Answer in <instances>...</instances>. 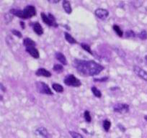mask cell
<instances>
[{
    "label": "cell",
    "instance_id": "cell-27",
    "mask_svg": "<svg viewBox=\"0 0 147 138\" xmlns=\"http://www.w3.org/2000/svg\"><path fill=\"white\" fill-rule=\"evenodd\" d=\"M69 134H70L71 136L73 138H84L82 135L77 133V132H72V131H70V132H69Z\"/></svg>",
    "mask_w": 147,
    "mask_h": 138
},
{
    "label": "cell",
    "instance_id": "cell-23",
    "mask_svg": "<svg viewBox=\"0 0 147 138\" xmlns=\"http://www.w3.org/2000/svg\"><path fill=\"white\" fill-rule=\"evenodd\" d=\"M80 46H81V47L82 48L84 49V50H86L87 52H88L90 54L92 55V52L91 48H90V46H89V45L86 44V43H81V44H80Z\"/></svg>",
    "mask_w": 147,
    "mask_h": 138
},
{
    "label": "cell",
    "instance_id": "cell-8",
    "mask_svg": "<svg viewBox=\"0 0 147 138\" xmlns=\"http://www.w3.org/2000/svg\"><path fill=\"white\" fill-rule=\"evenodd\" d=\"M40 16H41L42 20H43V22L46 24V25H49V26L54 27H57L59 26V25H58V24L56 23V22H53V21H52L51 19L49 17V16H48V15H46L44 12H42V13L40 14Z\"/></svg>",
    "mask_w": 147,
    "mask_h": 138
},
{
    "label": "cell",
    "instance_id": "cell-30",
    "mask_svg": "<svg viewBox=\"0 0 147 138\" xmlns=\"http://www.w3.org/2000/svg\"><path fill=\"white\" fill-rule=\"evenodd\" d=\"M107 80H108V77H103V78H94V81H95V82H105Z\"/></svg>",
    "mask_w": 147,
    "mask_h": 138
},
{
    "label": "cell",
    "instance_id": "cell-34",
    "mask_svg": "<svg viewBox=\"0 0 147 138\" xmlns=\"http://www.w3.org/2000/svg\"><path fill=\"white\" fill-rule=\"evenodd\" d=\"M20 26L22 27V29H25V22H20Z\"/></svg>",
    "mask_w": 147,
    "mask_h": 138
},
{
    "label": "cell",
    "instance_id": "cell-1",
    "mask_svg": "<svg viewBox=\"0 0 147 138\" xmlns=\"http://www.w3.org/2000/svg\"><path fill=\"white\" fill-rule=\"evenodd\" d=\"M73 66L80 74L87 76L98 75L104 70V67L94 60H84L75 59L73 61Z\"/></svg>",
    "mask_w": 147,
    "mask_h": 138
},
{
    "label": "cell",
    "instance_id": "cell-37",
    "mask_svg": "<svg viewBox=\"0 0 147 138\" xmlns=\"http://www.w3.org/2000/svg\"><path fill=\"white\" fill-rule=\"evenodd\" d=\"M144 119H145V120L147 122V115H146V116H144Z\"/></svg>",
    "mask_w": 147,
    "mask_h": 138
},
{
    "label": "cell",
    "instance_id": "cell-36",
    "mask_svg": "<svg viewBox=\"0 0 147 138\" xmlns=\"http://www.w3.org/2000/svg\"><path fill=\"white\" fill-rule=\"evenodd\" d=\"M145 62H146V63L147 64V56H145Z\"/></svg>",
    "mask_w": 147,
    "mask_h": 138
},
{
    "label": "cell",
    "instance_id": "cell-31",
    "mask_svg": "<svg viewBox=\"0 0 147 138\" xmlns=\"http://www.w3.org/2000/svg\"><path fill=\"white\" fill-rule=\"evenodd\" d=\"M48 16H49V17L51 19L52 21H53V22H56V19H55V17H54V16H53V15H52V14H51V13H49V15H48Z\"/></svg>",
    "mask_w": 147,
    "mask_h": 138
},
{
    "label": "cell",
    "instance_id": "cell-13",
    "mask_svg": "<svg viewBox=\"0 0 147 138\" xmlns=\"http://www.w3.org/2000/svg\"><path fill=\"white\" fill-rule=\"evenodd\" d=\"M35 133L37 135H39L40 136L43 137L44 138H49V132H48L47 129H46L43 127H38L35 131Z\"/></svg>",
    "mask_w": 147,
    "mask_h": 138
},
{
    "label": "cell",
    "instance_id": "cell-10",
    "mask_svg": "<svg viewBox=\"0 0 147 138\" xmlns=\"http://www.w3.org/2000/svg\"><path fill=\"white\" fill-rule=\"evenodd\" d=\"M26 51L32 57H33L34 58H39L40 57V54H39L38 50L37 48H35V47H30V48H27Z\"/></svg>",
    "mask_w": 147,
    "mask_h": 138
},
{
    "label": "cell",
    "instance_id": "cell-5",
    "mask_svg": "<svg viewBox=\"0 0 147 138\" xmlns=\"http://www.w3.org/2000/svg\"><path fill=\"white\" fill-rule=\"evenodd\" d=\"M25 19H30L36 15V9L32 5H28L23 9Z\"/></svg>",
    "mask_w": 147,
    "mask_h": 138
},
{
    "label": "cell",
    "instance_id": "cell-24",
    "mask_svg": "<svg viewBox=\"0 0 147 138\" xmlns=\"http://www.w3.org/2000/svg\"><path fill=\"white\" fill-rule=\"evenodd\" d=\"M84 119H85L86 122H91L92 121V118H91V116H90V113L89 111H85L84 113Z\"/></svg>",
    "mask_w": 147,
    "mask_h": 138
},
{
    "label": "cell",
    "instance_id": "cell-14",
    "mask_svg": "<svg viewBox=\"0 0 147 138\" xmlns=\"http://www.w3.org/2000/svg\"><path fill=\"white\" fill-rule=\"evenodd\" d=\"M9 12H10V14L18 17L21 18V19H25L23 10H20V9H10Z\"/></svg>",
    "mask_w": 147,
    "mask_h": 138
},
{
    "label": "cell",
    "instance_id": "cell-7",
    "mask_svg": "<svg viewBox=\"0 0 147 138\" xmlns=\"http://www.w3.org/2000/svg\"><path fill=\"white\" fill-rule=\"evenodd\" d=\"M94 13H95V15L99 18V19H106L109 15L108 11H107V9H102V8H99V9H96Z\"/></svg>",
    "mask_w": 147,
    "mask_h": 138
},
{
    "label": "cell",
    "instance_id": "cell-18",
    "mask_svg": "<svg viewBox=\"0 0 147 138\" xmlns=\"http://www.w3.org/2000/svg\"><path fill=\"white\" fill-rule=\"evenodd\" d=\"M52 87H53V90H54L55 91H56V92H58V93H62L63 91V86H62L61 85H60V84H53V85H52Z\"/></svg>",
    "mask_w": 147,
    "mask_h": 138
},
{
    "label": "cell",
    "instance_id": "cell-17",
    "mask_svg": "<svg viewBox=\"0 0 147 138\" xmlns=\"http://www.w3.org/2000/svg\"><path fill=\"white\" fill-rule=\"evenodd\" d=\"M64 36H65V39L66 40V41L69 42L70 44H76V43H77V40L71 36L70 34L68 33V32H64Z\"/></svg>",
    "mask_w": 147,
    "mask_h": 138
},
{
    "label": "cell",
    "instance_id": "cell-20",
    "mask_svg": "<svg viewBox=\"0 0 147 138\" xmlns=\"http://www.w3.org/2000/svg\"><path fill=\"white\" fill-rule=\"evenodd\" d=\"M113 30L116 32V34L118 35V36H119V37H123V32L121 30V29L120 28V27L118 26V25H113Z\"/></svg>",
    "mask_w": 147,
    "mask_h": 138
},
{
    "label": "cell",
    "instance_id": "cell-3",
    "mask_svg": "<svg viewBox=\"0 0 147 138\" xmlns=\"http://www.w3.org/2000/svg\"><path fill=\"white\" fill-rule=\"evenodd\" d=\"M35 86H36V89L38 92L40 93L43 94H47V95H53V92L51 91V88L46 84V83L43 82H36L35 83Z\"/></svg>",
    "mask_w": 147,
    "mask_h": 138
},
{
    "label": "cell",
    "instance_id": "cell-28",
    "mask_svg": "<svg viewBox=\"0 0 147 138\" xmlns=\"http://www.w3.org/2000/svg\"><path fill=\"white\" fill-rule=\"evenodd\" d=\"M125 37L126 38H134L136 37V33L133 30H128L125 32Z\"/></svg>",
    "mask_w": 147,
    "mask_h": 138
},
{
    "label": "cell",
    "instance_id": "cell-32",
    "mask_svg": "<svg viewBox=\"0 0 147 138\" xmlns=\"http://www.w3.org/2000/svg\"><path fill=\"white\" fill-rule=\"evenodd\" d=\"M1 90H2V91H4V92H5L6 91V88H5V87L4 86L3 84H1Z\"/></svg>",
    "mask_w": 147,
    "mask_h": 138
},
{
    "label": "cell",
    "instance_id": "cell-15",
    "mask_svg": "<svg viewBox=\"0 0 147 138\" xmlns=\"http://www.w3.org/2000/svg\"><path fill=\"white\" fill-rule=\"evenodd\" d=\"M23 45L25 46V48H30V47H35L36 46V43L35 41L32 40V39L29 38H26L24 39Z\"/></svg>",
    "mask_w": 147,
    "mask_h": 138
},
{
    "label": "cell",
    "instance_id": "cell-29",
    "mask_svg": "<svg viewBox=\"0 0 147 138\" xmlns=\"http://www.w3.org/2000/svg\"><path fill=\"white\" fill-rule=\"evenodd\" d=\"M12 33L13 34L14 36H17V37L19 38H21L22 37L21 32H20V31L16 30V29H12Z\"/></svg>",
    "mask_w": 147,
    "mask_h": 138
},
{
    "label": "cell",
    "instance_id": "cell-11",
    "mask_svg": "<svg viewBox=\"0 0 147 138\" xmlns=\"http://www.w3.org/2000/svg\"><path fill=\"white\" fill-rule=\"evenodd\" d=\"M32 28H33L34 32H35L38 36H41V35H43V27H42L41 25H40V24H39V22H33Z\"/></svg>",
    "mask_w": 147,
    "mask_h": 138
},
{
    "label": "cell",
    "instance_id": "cell-19",
    "mask_svg": "<svg viewBox=\"0 0 147 138\" xmlns=\"http://www.w3.org/2000/svg\"><path fill=\"white\" fill-rule=\"evenodd\" d=\"M91 90H92V92L93 93V94H94L96 97H97V98H100V97L102 96L101 91H100V90L97 88V87L92 86V87Z\"/></svg>",
    "mask_w": 147,
    "mask_h": 138
},
{
    "label": "cell",
    "instance_id": "cell-9",
    "mask_svg": "<svg viewBox=\"0 0 147 138\" xmlns=\"http://www.w3.org/2000/svg\"><path fill=\"white\" fill-rule=\"evenodd\" d=\"M35 74L38 76H43L47 77V78L51 76V73L46 70V68H40L38 69L35 72Z\"/></svg>",
    "mask_w": 147,
    "mask_h": 138
},
{
    "label": "cell",
    "instance_id": "cell-4",
    "mask_svg": "<svg viewBox=\"0 0 147 138\" xmlns=\"http://www.w3.org/2000/svg\"><path fill=\"white\" fill-rule=\"evenodd\" d=\"M113 111L121 114H125L129 111V106L124 103H117L113 106Z\"/></svg>",
    "mask_w": 147,
    "mask_h": 138
},
{
    "label": "cell",
    "instance_id": "cell-21",
    "mask_svg": "<svg viewBox=\"0 0 147 138\" xmlns=\"http://www.w3.org/2000/svg\"><path fill=\"white\" fill-rule=\"evenodd\" d=\"M110 127H111V122L108 119H105V120L103 122V128L105 130V132H108L110 129Z\"/></svg>",
    "mask_w": 147,
    "mask_h": 138
},
{
    "label": "cell",
    "instance_id": "cell-22",
    "mask_svg": "<svg viewBox=\"0 0 147 138\" xmlns=\"http://www.w3.org/2000/svg\"><path fill=\"white\" fill-rule=\"evenodd\" d=\"M53 71H56L57 73H61L63 71V67L62 66V65L60 64H55L53 66Z\"/></svg>",
    "mask_w": 147,
    "mask_h": 138
},
{
    "label": "cell",
    "instance_id": "cell-6",
    "mask_svg": "<svg viewBox=\"0 0 147 138\" xmlns=\"http://www.w3.org/2000/svg\"><path fill=\"white\" fill-rule=\"evenodd\" d=\"M133 70H134V73L138 76V77L143 79L144 81H145L146 82H147V72L145 71L144 69L141 68V67L138 66H134L133 68Z\"/></svg>",
    "mask_w": 147,
    "mask_h": 138
},
{
    "label": "cell",
    "instance_id": "cell-26",
    "mask_svg": "<svg viewBox=\"0 0 147 138\" xmlns=\"http://www.w3.org/2000/svg\"><path fill=\"white\" fill-rule=\"evenodd\" d=\"M115 50L116 51V53L119 55L120 57H121L122 58H124L125 57V53H124L121 48H115Z\"/></svg>",
    "mask_w": 147,
    "mask_h": 138
},
{
    "label": "cell",
    "instance_id": "cell-33",
    "mask_svg": "<svg viewBox=\"0 0 147 138\" xmlns=\"http://www.w3.org/2000/svg\"><path fill=\"white\" fill-rule=\"evenodd\" d=\"M118 127H119V129H120V128H121V129H122V131H123V132H124V131L125 130V128L123 127L122 126V125H118Z\"/></svg>",
    "mask_w": 147,
    "mask_h": 138
},
{
    "label": "cell",
    "instance_id": "cell-25",
    "mask_svg": "<svg viewBox=\"0 0 147 138\" xmlns=\"http://www.w3.org/2000/svg\"><path fill=\"white\" fill-rule=\"evenodd\" d=\"M138 38H139L141 40H146L147 39V32L146 30H143L138 34Z\"/></svg>",
    "mask_w": 147,
    "mask_h": 138
},
{
    "label": "cell",
    "instance_id": "cell-35",
    "mask_svg": "<svg viewBox=\"0 0 147 138\" xmlns=\"http://www.w3.org/2000/svg\"><path fill=\"white\" fill-rule=\"evenodd\" d=\"M50 2H51V3H58V2H59V1H49Z\"/></svg>",
    "mask_w": 147,
    "mask_h": 138
},
{
    "label": "cell",
    "instance_id": "cell-16",
    "mask_svg": "<svg viewBox=\"0 0 147 138\" xmlns=\"http://www.w3.org/2000/svg\"><path fill=\"white\" fill-rule=\"evenodd\" d=\"M63 7L66 13L67 14L71 13L72 9H71V7L70 2H69V1H66V0L63 1Z\"/></svg>",
    "mask_w": 147,
    "mask_h": 138
},
{
    "label": "cell",
    "instance_id": "cell-12",
    "mask_svg": "<svg viewBox=\"0 0 147 138\" xmlns=\"http://www.w3.org/2000/svg\"><path fill=\"white\" fill-rule=\"evenodd\" d=\"M55 57H56V58L61 63H62V64L64 65V66H66V65H67V60H66V57H65V56L63 53H60V52H56V53H55Z\"/></svg>",
    "mask_w": 147,
    "mask_h": 138
},
{
    "label": "cell",
    "instance_id": "cell-2",
    "mask_svg": "<svg viewBox=\"0 0 147 138\" xmlns=\"http://www.w3.org/2000/svg\"><path fill=\"white\" fill-rule=\"evenodd\" d=\"M63 83L66 85L73 87H80L82 85L80 80L74 76L73 74H69V75L66 76L63 80Z\"/></svg>",
    "mask_w": 147,
    "mask_h": 138
}]
</instances>
